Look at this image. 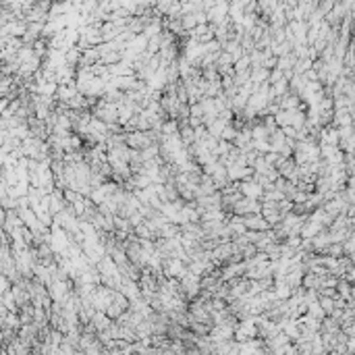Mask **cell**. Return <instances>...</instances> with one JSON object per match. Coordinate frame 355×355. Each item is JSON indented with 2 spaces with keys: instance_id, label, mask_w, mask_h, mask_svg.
Returning a JSON list of instances; mask_svg holds the SVG:
<instances>
[{
  "instance_id": "6da1fadb",
  "label": "cell",
  "mask_w": 355,
  "mask_h": 355,
  "mask_svg": "<svg viewBox=\"0 0 355 355\" xmlns=\"http://www.w3.org/2000/svg\"><path fill=\"white\" fill-rule=\"evenodd\" d=\"M94 117L102 118L104 123H118V104L117 102H108L106 98H100L98 102L92 106Z\"/></svg>"
},
{
  "instance_id": "7a4b0ae2",
  "label": "cell",
  "mask_w": 355,
  "mask_h": 355,
  "mask_svg": "<svg viewBox=\"0 0 355 355\" xmlns=\"http://www.w3.org/2000/svg\"><path fill=\"white\" fill-rule=\"evenodd\" d=\"M181 293H183L187 299H197V295L201 293V276L191 270L185 276H181Z\"/></svg>"
},
{
  "instance_id": "3957f363",
  "label": "cell",
  "mask_w": 355,
  "mask_h": 355,
  "mask_svg": "<svg viewBox=\"0 0 355 355\" xmlns=\"http://www.w3.org/2000/svg\"><path fill=\"white\" fill-rule=\"evenodd\" d=\"M260 334L258 330V322L256 316H249V318H241V322H237V328H235V341H249V339H256Z\"/></svg>"
},
{
  "instance_id": "277c9868",
  "label": "cell",
  "mask_w": 355,
  "mask_h": 355,
  "mask_svg": "<svg viewBox=\"0 0 355 355\" xmlns=\"http://www.w3.org/2000/svg\"><path fill=\"white\" fill-rule=\"evenodd\" d=\"M162 272H164L166 276H172V278H181V276H185L187 272H189V264L185 260H181V258H168L164 260V268H162Z\"/></svg>"
},
{
  "instance_id": "5b68a950",
  "label": "cell",
  "mask_w": 355,
  "mask_h": 355,
  "mask_svg": "<svg viewBox=\"0 0 355 355\" xmlns=\"http://www.w3.org/2000/svg\"><path fill=\"white\" fill-rule=\"evenodd\" d=\"M229 11H231V0H216V4L208 8V21L220 25L229 19Z\"/></svg>"
},
{
  "instance_id": "8992f818",
  "label": "cell",
  "mask_w": 355,
  "mask_h": 355,
  "mask_svg": "<svg viewBox=\"0 0 355 355\" xmlns=\"http://www.w3.org/2000/svg\"><path fill=\"white\" fill-rule=\"evenodd\" d=\"M256 212H262V204H258V199L241 196V199H239L237 204H235V212H233V214H239V216H249V214H256Z\"/></svg>"
},
{
  "instance_id": "52a82bcc",
  "label": "cell",
  "mask_w": 355,
  "mask_h": 355,
  "mask_svg": "<svg viewBox=\"0 0 355 355\" xmlns=\"http://www.w3.org/2000/svg\"><path fill=\"white\" fill-rule=\"evenodd\" d=\"M262 214L266 216V220L270 222L272 227L278 225V222L282 220V212H280V208H278V201L264 199V201H262Z\"/></svg>"
},
{
  "instance_id": "ba28073f",
  "label": "cell",
  "mask_w": 355,
  "mask_h": 355,
  "mask_svg": "<svg viewBox=\"0 0 355 355\" xmlns=\"http://www.w3.org/2000/svg\"><path fill=\"white\" fill-rule=\"evenodd\" d=\"M239 189H241V194L245 196V197H253V199H262L264 197V187H262V183H258L256 179L241 181Z\"/></svg>"
},
{
  "instance_id": "9c48e42d",
  "label": "cell",
  "mask_w": 355,
  "mask_h": 355,
  "mask_svg": "<svg viewBox=\"0 0 355 355\" xmlns=\"http://www.w3.org/2000/svg\"><path fill=\"white\" fill-rule=\"evenodd\" d=\"M243 218H245L247 229H251V231H268L272 227L262 212H256V214H249V216H243Z\"/></svg>"
},
{
  "instance_id": "30bf717a",
  "label": "cell",
  "mask_w": 355,
  "mask_h": 355,
  "mask_svg": "<svg viewBox=\"0 0 355 355\" xmlns=\"http://www.w3.org/2000/svg\"><path fill=\"white\" fill-rule=\"evenodd\" d=\"M75 77H77V67H73V65L65 63V65H60V67L56 69V81H58V85L69 83V81H75Z\"/></svg>"
},
{
  "instance_id": "8fae6325",
  "label": "cell",
  "mask_w": 355,
  "mask_h": 355,
  "mask_svg": "<svg viewBox=\"0 0 355 355\" xmlns=\"http://www.w3.org/2000/svg\"><path fill=\"white\" fill-rule=\"evenodd\" d=\"M127 27H120V25H117L115 21H106V23H102V38H104V42H110V39H117L120 34L125 32Z\"/></svg>"
},
{
  "instance_id": "7c38bea8",
  "label": "cell",
  "mask_w": 355,
  "mask_h": 355,
  "mask_svg": "<svg viewBox=\"0 0 355 355\" xmlns=\"http://www.w3.org/2000/svg\"><path fill=\"white\" fill-rule=\"evenodd\" d=\"M208 131H210V135H214V137H222V131H225L227 127V120L225 118H220V117H214V118H210L208 123H206Z\"/></svg>"
},
{
  "instance_id": "4fadbf2b",
  "label": "cell",
  "mask_w": 355,
  "mask_h": 355,
  "mask_svg": "<svg viewBox=\"0 0 355 355\" xmlns=\"http://www.w3.org/2000/svg\"><path fill=\"white\" fill-rule=\"evenodd\" d=\"M113 322H115V320L110 318L106 312H100V310L94 314V318H92V324L96 326V330H98V332H100V330H106V328H108Z\"/></svg>"
},
{
  "instance_id": "5bb4252c",
  "label": "cell",
  "mask_w": 355,
  "mask_h": 355,
  "mask_svg": "<svg viewBox=\"0 0 355 355\" xmlns=\"http://www.w3.org/2000/svg\"><path fill=\"white\" fill-rule=\"evenodd\" d=\"M181 139L185 141V146L196 144V127H191L189 120H181Z\"/></svg>"
},
{
  "instance_id": "9a60e30c",
  "label": "cell",
  "mask_w": 355,
  "mask_h": 355,
  "mask_svg": "<svg viewBox=\"0 0 355 355\" xmlns=\"http://www.w3.org/2000/svg\"><path fill=\"white\" fill-rule=\"evenodd\" d=\"M268 79H270V69H266V67H251V81H253V83L262 85V83H266Z\"/></svg>"
},
{
  "instance_id": "2e32d148",
  "label": "cell",
  "mask_w": 355,
  "mask_h": 355,
  "mask_svg": "<svg viewBox=\"0 0 355 355\" xmlns=\"http://www.w3.org/2000/svg\"><path fill=\"white\" fill-rule=\"evenodd\" d=\"M278 104H280V108H285V110H295V108L301 106V104H299V98H297L295 94H287V96L278 98Z\"/></svg>"
},
{
  "instance_id": "e0dca14e",
  "label": "cell",
  "mask_w": 355,
  "mask_h": 355,
  "mask_svg": "<svg viewBox=\"0 0 355 355\" xmlns=\"http://www.w3.org/2000/svg\"><path fill=\"white\" fill-rule=\"evenodd\" d=\"M106 197H108V191H106V187H104V185H100V187H92V194H89V199H92L96 206L104 204Z\"/></svg>"
},
{
  "instance_id": "ac0fdd59",
  "label": "cell",
  "mask_w": 355,
  "mask_h": 355,
  "mask_svg": "<svg viewBox=\"0 0 355 355\" xmlns=\"http://www.w3.org/2000/svg\"><path fill=\"white\" fill-rule=\"evenodd\" d=\"M251 135H253V139H268L270 137V129L264 125V120H262V123H258V125H251Z\"/></svg>"
},
{
  "instance_id": "d6986e66",
  "label": "cell",
  "mask_w": 355,
  "mask_h": 355,
  "mask_svg": "<svg viewBox=\"0 0 355 355\" xmlns=\"http://www.w3.org/2000/svg\"><path fill=\"white\" fill-rule=\"evenodd\" d=\"M251 69V56L245 52L243 56L237 58V63H235V73H241V71H249Z\"/></svg>"
},
{
  "instance_id": "ffe728a7",
  "label": "cell",
  "mask_w": 355,
  "mask_h": 355,
  "mask_svg": "<svg viewBox=\"0 0 355 355\" xmlns=\"http://www.w3.org/2000/svg\"><path fill=\"white\" fill-rule=\"evenodd\" d=\"M253 150L260 152V154H268V152H272L270 139H253Z\"/></svg>"
},
{
  "instance_id": "44dd1931",
  "label": "cell",
  "mask_w": 355,
  "mask_h": 355,
  "mask_svg": "<svg viewBox=\"0 0 355 355\" xmlns=\"http://www.w3.org/2000/svg\"><path fill=\"white\" fill-rule=\"evenodd\" d=\"M237 133H239V129L235 127V123H227V127H225V131H222V137L220 139H227V141H235V137H237Z\"/></svg>"
},
{
  "instance_id": "7402d4cb",
  "label": "cell",
  "mask_w": 355,
  "mask_h": 355,
  "mask_svg": "<svg viewBox=\"0 0 355 355\" xmlns=\"http://www.w3.org/2000/svg\"><path fill=\"white\" fill-rule=\"evenodd\" d=\"M251 81V69L249 71H241V73H235V85L241 87V85H245Z\"/></svg>"
},
{
  "instance_id": "603a6c76",
  "label": "cell",
  "mask_w": 355,
  "mask_h": 355,
  "mask_svg": "<svg viewBox=\"0 0 355 355\" xmlns=\"http://www.w3.org/2000/svg\"><path fill=\"white\" fill-rule=\"evenodd\" d=\"M322 306H324V310H326V312H330V310H332V301H330V299H324Z\"/></svg>"
},
{
  "instance_id": "cb8c5ba5",
  "label": "cell",
  "mask_w": 355,
  "mask_h": 355,
  "mask_svg": "<svg viewBox=\"0 0 355 355\" xmlns=\"http://www.w3.org/2000/svg\"><path fill=\"white\" fill-rule=\"evenodd\" d=\"M201 2H204V6H206V11H208V8H212V6H214V4H216V0H201Z\"/></svg>"
}]
</instances>
